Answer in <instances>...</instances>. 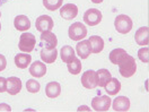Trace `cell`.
Listing matches in <instances>:
<instances>
[{"label": "cell", "instance_id": "obj_28", "mask_svg": "<svg viewBox=\"0 0 149 112\" xmlns=\"http://www.w3.org/2000/svg\"><path fill=\"white\" fill-rule=\"evenodd\" d=\"M148 55H149V49L147 47L141 48L139 51H138V57H139V59L142 62H145V64H148L149 62Z\"/></svg>", "mask_w": 149, "mask_h": 112}, {"label": "cell", "instance_id": "obj_13", "mask_svg": "<svg viewBox=\"0 0 149 112\" xmlns=\"http://www.w3.org/2000/svg\"><path fill=\"white\" fill-rule=\"evenodd\" d=\"M112 108L114 111H129L130 109V100L125 96H118L113 103H112Z\"/></svg>", "mask_w": 149, "mask_h": 112}, {"label": "cell", "instance_id": "obj_25", "mask_svg": "<svg viewBox=\"0 0 149 112\" xmlns=\"http://www.w3.org/2000/svg\"><path fill=\"white\" fill-rule=\"evenodd\" d=\"M67 67H68L69 73L72 75H78L81 71V68H83L80 60L78 58H76V57L72 60H70L69 62H67Z\"/></svg>", "mask_w": 149, "mask_h": 112}, {"label": "cell", "instance_id": "obj_1", "mask_svg": "<svg viewBox=\"0 0 149 112\" xmlns=\"http://www.w3.org/2000/svg\"><path fill=\"white\" fill-rule=\"evenodd\" d=\"M118 66H119V71H120L121 76L125 77V78H129L131 76H133L137 71L136 59L130 55H128V53Z\"/></svg>", "mask_w": 149, "mask_h": 112}, {"label": "cell", "instance_id": "obj_2", "mask_svg": "<svg viewBox=\"0 0 149 112\" xmlns=\"http://www.w3.org/2000/svg\"><path fill=\"white\" fill-rule=\"evenodd\" d=\"M36 46V38L32 33H23L19 37L18 48L23 52H32Z\"/></svg>", "mask_w": 149, "mask_h": 112}, {"label": "cell", "instance_id": "obj_7", "mask_svg": "<svg viewBox=\"0 0 149 112\" xmlns=\"http://www.w3.org/2000/svg\"><path fill=\"white\" fill-rule=\"evenodd\" d=\"M111 99L107 95L95 96L92 100V108L95 111H107L111 106Z\"/></svg>", "mask_w": 149, "mask_h": 112}, {"label": "cell", "instance_id": "obj_15", "mask_svg": "<svg viewBox=\"0 0 149 112\" xmlns=\"http://www.w3.org/2000/svg\"><path fill=\"white\" fill-rule=\"evenodd\" d=\"M29 74L32 75L33 77H35V78L43 77L44 75L47 74V66L42 61H35L29 67Z\"/></svg>", "mask_w": 149, "mask_h": 112}, {"label": "cell", "instance_id": "obj_11", "mask_svg": "<svg viewBox=\"0 0 149 112\" xmlns=\"http://www.w3.org/2000/svg\"><path fill=\"white\" fill-rule=\"evenodd\" d=\"M76 52L79 56V58H81V59L88 58L89 55L92 53V47H91L89 41L88 40H83V41L78 42L77 46H76Z\"/></svg>", "mask_w": 149, "mask_h": 112}, {"label": "cell", "instance_id": "obj_29", "mask_svg": "<svg viewBox=\"0 0 149 112\" xmlns=\"http://www.w3.org/2000/svg\"><path fill=\"white\" fill-rule=\"evenodd\" d=\"M7 91V78L0 77V93H3Z\"/></svg>", "mask_w": 149, "mask_h": 112}, {"label": "cell", "instance_id": "obj_23", "mask_svg": "<svg viewBox=\"0 0 149 112\" xmlns=\"http://www.w3.org/2000/svg\"><path fill=\"white\" fill-rule=\"evenodd\" d=\"M60 56L63 62H69L70 60H72L76 55H74V50L70 46H63L60 50Z\"/></svg>", "mask_w": 149, "mask_h": 112}, {"label": "cell", "instance_id": "obj_35", "mask_svg": "<svg viewBox=\"0 0 149 112\" xmlns=\"http://www.w3.org/2000/svg\"><path fill=\"white\" fill-rule=\"evenodd\" d=\"M0 29H1V23H0Z\"/></svg>", "mask_w": 149, "mask_h": 112}, {"label": "cell", "instance_id": "obj_6", "mask_svg": "<svg viewBox=\"0 0 149 112\" xmlns=\"http://www.w3.org/2000/svg\"><path fill=\"white\" fill-rule=\"evenodd\" d=\"M84 22L88 26H96L102 22V13L96 8L86 10L84 14Z\"/></svg>", "mask_w": 149, "mask_h": 112}, {"label": "cell", "instance_id": "obj_30", "mask_svg": "<svg viewBox=\"0 0 149 112\" xmlns=\"http://www.w3.org/2000/svg\"><path fill=\"white\" fill-rule=\"evenodd\" d=\"M7 67V60H6V57L3 55H0V71L5 70Z\"/></svg>", "mask_w": 149, "mask_h": 112}, {"label": "cell", "instance_id": "obj_27", "mask_svg": "<svg viewBox=\"0 0 149 112\" xmlns=\"http://www.w3.org/2000/svg\"><path fill=\"white\" fill-rule=\"evenodd\" d=\"M41 88V85L35 79H28L26 82V90L29 93H37Z\"/></svg>", "mask_w": 149, "mask_h": 112}, {"label": "cell", "instance_id": "obj_10", "mask_svg": "<svg viewBox=\"0 0 149 112\" xmlns=\"http://www.w3.org/2000/svg\"><path fill=\"white\" fill-rule=\"evenodd\" d=\"M60 16L65 19H74L78 15V7L74 4H65L60 8Z\"/></svg>", "mask_w": 149, "mask_h": 112}, {"label": "cell", "instance_id": "obj_3", "mask_svg": "<svg viewBox=\"0 0 149 112\" xmlns=\"http://www.w3.org/2000/svg\"><path fill=\"white\" fill-rule=\"evenodd\" d=\"M68 34L72 41H80L87 36V27L80 22H76L72 25H70Z\"/></svg>", "mask_w": 149, "mask_h": 112}, {"label": "cell", "instance_id": "obj_20", "mask_svg": "<svg viewBox=\"0 0 149 112\" xmlns=\"http://www.w3.org/2000/svg\"><path fill=\"white\" fill-rule=\"evenodd\" d=\"M125 56H127V51L123 50V49H121V48H118V49L112 50L111 52H110L109 58H110V61H111L112 64H114V65H119Z\"/></svg>", "mask_w": 149, "mask_h": 112}, {"label": "cell", "instance_id": "obj_32", "mask_svg": "<svg viewBox=\"0 0 149 112\" xmlns=\"http://www.w3.org/2000/svg\"><path fill=\"white\" fill-rule=\"evenodd\" d=\"M84 110H86V111H89V109H88L87 106H79V108H78V111H84Z\"/></svg>", "mask_w": 149, "mask_h": 112}, {"label": "cell", "instance_id": "obj_12", "mask_svg": "<svg viewBox=\"0 0 149 112\" xmlns=\"http://www.w3.org/2000/svg\"><path fill=\"white\" fill-rule=\"evenodd\" d=\"M41 59L44 64H53L56 60V57H58V51H56V48H42L41 50Z\"/></svg>", "mask_w": 149, "mask_h": 112}, {"label": "cell", "instance_id": "obj_24", "mask_svg": "<svg viewBox=\"0 0 149 112\" xmlns=\"http://www.w3.org/2000/svg\"><path fill=\"white\" fill-rule=\"evenodd\" d=\"M97 73V80H98V86L100 87H104L107 84V82L112 78L111 73L107 69H100Z\"/></svg>", "mask_w": 149, "mask_h": 112}, {"label": "cell", "instance_id": "obj_17", "mask_svg": "<svg viewBox=\"0 0 149 112\" xmlns=\"http://www.w3.org/2000/svg\"><path fill=\"white\" fill-rule=\"evenodd\" d=\"M104 88L109 95H116L121 91V83L118 78H111L107 84L104 86Z\"/></svg>", "mask_w": 149, "mask_h": 112}, {"label": "cell", "instance_id": "obj_19", "mask_svg": "<svg viewBox=\"0 0 149 112\" xmlns=\"http://www.w3.org/2000/svg\"><path fill=\"white\" fill-rule=\"evenodd\" d=\"M14 25L18 31L24 32V31H27L28 28L31 27V20L25 15H18L14 20Z\"/></svg>", "mask_w": 149, "mask_h": 112}, {"label": "cell", "instance_id": "obj_31", "mask_svg": "<svg viewBox=\"0 0 149 112\" xmlns=\"http://www.w3.org/2000/svg\"><path fill=\"white\" fill-rule=\"evenodd\" d=\"M0 111L10 112V111H11V108H10V105H8V104H6V103H2V104H0Z\"/></svg>", "mask_w": 149, "mask_h": 112}, {"label": "cell", "instance_id": "obj_21", "mask_svg": "<svg viewBox=\"0 0 149 112\" xmlns=\"http://www.w3.org/2000/svg\"><path fill=\"white\" fill-rule=\"evenodd\" d=\"M32 61V57L31 55H26V53H19L16 55L15 57V65L18 67L19 69H25L27 68L29 64Z\"/></svg>", "mask_w": 149, "mask_h": 112}, {"label": "cell", "instance_id": "obj_9", "mask_svg": "<svg viewBox=\"0 0 149 112\" xmlns=\"http://www.w3.org/2000/svg\"><path fill=\"white\" fill-rule=\"evenodd\" d=\"M54 26L53 24V19L52 17L47 16V15H42L35 20V27L38 32H45V31H51Z\"/></svg>", "mask_w": 149, "mask_h": 112}, {"label": "cell", "instance_id": "obj_26", "mask_svg": "<svg viewBox=\"0 0 149 112\" xmlns=\"http://www.w3.org/2000/svg\"><path fill=\"white\" fill-rule=\"evenodd\" d=\"M63 0H43V5L47 10L54 11L62 6Z\"/></svg>", "mask_w": 149, "mask_h": 112}, {"label": "cell", "instance_id": "obj_22", "mask_svg": "<svg viewBox=\"0 0 149 112\" xmlns=\"http://www.w3.org/2000/svg\"><path fill=\"white\" fill-rule=\"evenodd\" d=\"M89 43H91V47H92V52L93 53H100L104 49V41L101 36H97V35H94L88 38Z\"/></svg>", "mask_w": 149, "mask_h": 112}, {"label": "cell", "instance_id": "obj_4", "mask_svg": "<svg viewBox=\"0 0 149 112\" xmlns=\"http://www.w3.org/2000/svg\"><path fill=\"white\" fill-rule=\"evenodd\" d=\"M132 19L127 16V15H119L115 20H114V26H115V29L121 33V34H127L129 33L131 29H132Z\"/></svg>", "mask_w": 149, "mask_h": 112}, {"label": "cell", "instance_id": "obj_5", "mask_svg": "<svg viewBox=\"0 0 149 112\" xmlns=\"http://www.w3.org/2000/svg\"><path fill=\"white\" fill-rule=\"evenodd\" d=\"M81 85L87 90H94L95 87L98 86L97 80V73L94 70H87L81 76Z\"/></svg>", "mask_w": 149, "mask_h": 112}, {"label": "cell", "instance_id": "obj_34", "mask_svg": "<svg viewBox=\"0 0 149 112\" xmlns=\"http://www.w3.org/2000/svg\"><path fill=\"white\" fill-rule=\"evenodd\" d=\"M6 1H7V0H0V6H2V5L6 2Z\"/></svg>", "mask_w": 149, "mask_h": 112}, {"label": "cell", "instance_id": "obj_16", "mask_svg": "<svg viewBox=\"0 0 149 112\" xmlns=\"http://www.w3.org/2000/svg\"><path fill=\"white\" fill-rule=\"evenodd\" d=\"M134 40L139 46H148L149 42V28L147 26L140 27L136 34H134Z\"/></svg>", "mask_w": 149, "mask_h": 112}, {"label": "cell", "instance_id": "obj_33", "mask_svg": "<svg viewBox=\"0 0 149 112\" xmlns=\"http://www.w3.org/2000/svg\"><path fill=\"white\" fill-rule=\"evenodd\" d=\"M92 2H94V4H101V2H103V0H92Z\"/></svg>", "mask_w": 149, "mask_h": 112}, {"label": "cell", "instance_id": "obj_8", "mask_svg": "<svg viewBox=\"0 0 149 112\" xmlns=\"http://www.w3.org/2000/svg\"><path fill=\"white\" fill-rule=\"evenodd\" d=\"M40 46L42 48H56L58 46V38L54 33H52L51 31H45L42 32L41 37H40Z\"/></svg>", "mask_w": 149, "mask_h": 112}, {"label": "cell", "instance_id": "obj_36", "mask_svg": "<svg viewBox=\"0 0 149 112\" xmlns=\"http://www.w3.org/2000/svg\"><path fill=\"white\" fill-rule=\"evenodd\" d=\"M0 17H1V11H0Z\"/></svg>", "mask_w": 149, "mask_h": 112}, {"label": "cell", "instance_id": "obj_18", "mask_svg": "<svg viewBox=\"0 0 149 112\" xmlns=\"http://www.w3.org/2000/svg\"><path fill=\"white\" fill-rule=\"evenodd\" d=\"M61 93V86L58 82H50L45 86V94L47 97L50 99H54L58 97Z\"/></svg>", "mask_w": 149, "mask_h": 112}, {"label": "cell", "instance_id": "obj_14", "mask_svg": "<svg viewBox=\"0 0 149 112\" xmlns=\"http://www.w3.org/2000/svg\"><path fill=\"white\" fill-rule=\"evenodd\" d=\"M22 91V80L18 77H9L7 78V91L10 95H16Z\"/></svg>", "mask_w": 149, "mask_h": 112}]
</instances>
